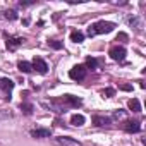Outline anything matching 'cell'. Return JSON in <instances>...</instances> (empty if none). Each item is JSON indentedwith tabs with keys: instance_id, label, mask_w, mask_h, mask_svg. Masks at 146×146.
I'll return each instance as SVG.
<instances>
[{
	"instance_id": "44dd1931",
	"label": "cell",
	"mask_w": 146,
	"mask_h": 146,
	"mask_svg": "<svg viewBox=\"0 0 146 146\" xmlns=\"http://www.w3.org/2000/svg\"><path fill=\"white\" fill-rule=\"evenodd\" d=\"M48 45H50L52 48H55V50H60V48H62V43H60V41H57V40H52V41H48Z\"/></svg>"
},
{
	"instance_id": "8fae6325",
	"label": "cell",
	"mask_w": 146,
	"mask_h": 146,
	"mask_svg": "<svg viewBox=\"0 0 146 146\" xmlns=\"http://www.w3.org/2000/svg\"><path fill=\"white\" fill-rule=\"evenodd\" d=\"M93 124L98 125V127H103V125L112 124V119L110 117H105V115H93Z\"/></svg>"
},
{
	"instance_id": "7a4b0ae2",
	"label": "cell",
	"mask_w": 146,
	"mask_h": 146,
	"mask_svg": "<svg viewBox=\"0 0 146 146\" xmlns=\"http://www.w3.org/2000/svg\"><path fill=\"white\" fill-rule=\"evenodd\" d=\"M41 105H43L46 110H52L53 113H65V112L69 110L60 100H46V102H41Z\"/></svg>"
},
{
	"instance_id": "ffe728a7",
	"label": "cell",
	"mask_w": 146,
	"mask_h": 146,
	"mask_svg": "<svg viewBox=\"0 0 146 146\" xmlns=\"http://www.w3.org/2000/svg\"><path fill=\"white\" fill-rule=\"evenodd\" d=\"M21 110H23L26 115H31V113H33V105H31V103H21Z\"/></svg>"
},
{
	"instance_id": "ac0fdd59",
	"label": "cell",
	"mask_w": 146,
	"mask_h": 146,
	"mask_svg": "<svg viewBox=\"0 0 146 146\" xmlns=\"http://www.w3.org/2000/svg\"><path fill=\"white\" fill-rule=\"evenodd\" d=\"M4 16H5V19H11V21H16V19H17V12H16L14 9L5 11V12H4Z\"/></svg>"
},
{
	"instance_id": "277c9868",
	"label": "cell",
	"mask_w": 146,
	"mask_h": 146,
	"mask_svg": "<svg viewBox=\"0 0 146 146\" xmlns=\"http://www.w3.org/2000/svg\"><path fill=\"white\" fill-rule=\"evenodd\" d=\"M67 108H76V107H81L83 105V100L78 98V96H72V95H64L62 98H58Z\"/></svg>"
},
{
	"instance_id": "e0dca14e",
	"label": "cell",
	"mask_w": 146,
	"mask_h": 146,
	"mask_svg": "<svg viewBox=\"0 0 146 146\" xmlns=\"http://www.w3.org/2000/svg\"><path fill=\"white\" fill-rule=\"evenodd\" d=\"M125 119V112L124 110H115L112 113V120H124Z\"/></svg>"
},
{
	"instance_id": "2e32d148",
	"label": "cell",
	"mask_w": 146,
	"mask_h": 146,
	"mask_svg": "<svg viewBox=\"0 0 146 146\" xmlns=\"http://www.w3.org/2000/svg\"><path fill=\"white\" fill-rule=\"evenodd\" d=\"M70 41L81 43V41H84V35H83L81 31H72V33H70Z\"/></svg>"
},
{
	"instance_id": "6da1fadb",
	"label": "cell",
	"mask_w": 146,
	"mask_h": 146,
	"mask_svg": "<svg viewBox=\"0 0 146 146\" xmlns=\"http://www.w3.org/2000/svg\"><path fill=\"white\" fill-rule=\"evenodd\" d=\"M115 28L113 23L110 21H98L95 24H91L88 28V36H96V35H105V33H112Z\"/></svg>"
},
{
	"instance_id": "cb8c5ba5",
	"label": "cell",
	"mask_w": 146,
	"mask_h": 146,
	"mask_svg": "<svg viewBox=\"0 0 146 146\" xmlns=\"http://www.w3.org/2000/svg\"><path fill=\"white\" fill-rule=\"evenodd\" d=\"M120 90H124V91H132V86H131V84H122Z\"/></svg>"
},
{
	"instance_id": "9c48e42d",
	"label": "cell",
	"mask_w": 146,
	"mask_h": 146,
	"mask_svg": "<svg viewBox=\"0 0 146 146\" xmlns=\"http://www.w3.org/2000/svg\"><path fill=\"white\" fill-rule=\"evenodd\" d=\"M5 38H7V48H9V50H16L19 45H23V43L26 41L23 36H7V35H5Z\"/></svg>"
},
{
	"instance_id": "4fadbf2b",
	"label": "cell",
	"mask_w": 146,
	"mask_h": 146,
	"mask_svg": "<svg viewBox=\"0 0 146 146\" xmlns=\"http://www.w3.org/2000/svg\"><path fill=\"white\" fill-rule=\"evenodd\" d=\"M84 122H86V119H84V115H81V113H76V115L70 117V124L76 125V127H81Z\"/></svg>"
},
{
	"instance_id": "9a60e30c",
	"label": "cell",
	"mask_w": 146,
	"mask_h": 146,
	"mask_svg": "<svg viewBox=\"0 0 146 146\" xmlns=\"http://www.w3.org/2000/svg\"><path fill=\"white\" fill-rule=\"evenodd\" d=\"M17 67H19L21 72H24V74H29V72H33V65H31L29 62H26V60H21V62L17 64Z\"/></svg>"
},
{
	"instance_id": "5bb4252c",
	"label": "cell",
	"mask_w": 146,
	"mask_h": 146,
	"mask_svg": "<svg viewBox=\"0 0 146 146\" xmlns=\"http://www.w3.org/2000/svg\"><path fill=\"white\" fill-rule=\"evenodd\" d=\"M127 107H129V110H132V112H141V103H139V100L137 98H131L129 102H127Z\"/></svg>"
},
{
	"instance_id": "603a6c76",
	"label": "cell",
	"mask_w": 146,
	"mask_h": 146,
	"mask_svg": "<svg viewBox=\"0 0 146 146\" xmlns=\"http://www.w3.org/2000/svg\"><path fill=\"white\" fill-rule=\"evenodd\" d=\"M102 95H103V96H113V95H115V90L107 88V90H103V91H102Z\"/></svg>"
},
{
	"instance_id": "7c38bea8",
	"label": "cell",
	"mask_w": 146,
	"mask_h": 146,
	"mask_svg": "<svg viewBox=\"0 0 146 146\" xmlns=\"http://www.w3.org/2000/svg\"><path fill=\"white\" fill-rule=\"evenodd\" d=\"M31 136H33V137H50V136H52V131H50V129H41V127H38V129H33V131H31Z\"/></svg>"
},
{
	"instance_id": "5b68a950",
	"label": "cell",
	"mask_w": 146,
	"mask_h": 146,
	"mask_svg": "<svg viewBox=\"0 0 146 146\" xmlns=\"http://www.w3.org/2000/svg\"><path fill=\"white\" fill-rule=\"evenodd\" d=\"M108 55H110V58H112V60H115V62H122V60L125 58L127 52H125V48H124V46H112V48H110V52H108Z\"/></svg>"
},
{
	"instance_id": "52a82bcc",
	"label": "cell",
	"mask_w": 146,
	"mask_h": 146,
	"mask_svg": "<svg viewBox=\"0 0 146 146\" xmlns=\"http://www.w3.org/2000/svg\"><path fill=\"white\" fill-rule=\"evenodd\" d=\"M31 65H33V69H36V72H40V74H46V72H48L46 62L43 58H40V57H35V60H33Z\"/></svg>"
},
{
	"instance_id": "3957f363",
	"label": "cell",
	"mask_w": 146,
	"mask_h": 146,
	"mask_svg": "<svg viewBox=\"0 0 146 146\" xmlns=\"http://www.w3.org/2000/svg\"><path fill=\"white\" fill-rule=\"evenodd\" d=\"M86 72H88V69L84 65H74L69 70V78L74 79V81H83L86 78Z\"/></svg>"
},
{
	"instance_id": "30bf717a",
	"label": "cell",
	"mask_w": 146,
	"mask_h": 146,
	"mask_svg": "<svg viewBox=\"0 0 146 146\" xmlns=\"http://www.w3.org/2000/svg\"><path fill=\"white\" fill-rule=\"evenodd\" d=\"M124 129L127 132H139L141 131V124L137 120H125L124 122Z\"/></svg>"
},
{
	"instance_id": "7402d4cb",
	"label": "cell",
	"mask_w": 146,
	"mask_h": 146,
	"mask_svg": "<svg viewBox=\"0 0 146 146\" xmlns=\"http://www.w3.org/2000/svg\"><path fill=\"white\" fill-rule=\"evenodd\" d=\"M129 24H131V26H136L137 29L141 28V24H139V19H137V17H129Z\"/></svg>"
},
{
	"instance_id": "8992f818",
	"label": "cell",
	"mask_w": 146,
	"mask_h": 146,
	"mask_svg": "<svg viewBox=\"0 0 146 146\" xmlns=\"http://www.w3.org/2000/svg\"><path fill=\"white\" fill-rule=\"evenodd\" d=\"M0 90L5 93V100H11V91L14 90V81H11L9 78H0Z\"/></svg>"
},
{
	"instance_id": "ba28073f",
	"label": "cell",
	"mask_w": 146,
	"mask_h": 146,
	"mask_svg": "<svg viewBox=\"0 0 146 146\" xmlns=\"http://www.w3.org/2000/svg\"><path fill=\"white\" fill-rule=\"evenodd\" d=\"M55 143H57L58 146H81L79 141L72 139V137H67V136H58V137H55Z\"/></svg>"
},
{
	"instance_id": "d6986e66",
	"label": "cell",
	"mask_w": 146,
	"mask_h": 146,
	"mask_svg": "<svg viewBox=\"0 0 146 146\" xmlns=\"http://www.w3.org/2000/svg\"><path fill=\"white\" fill-rule=\"evenodd\" d=\"M84 67H86V69H91V70H95V69L98 67V62H96V58H91V57H90V58L86 60V65H84Z\"/></svg>"
}]
</instances>
